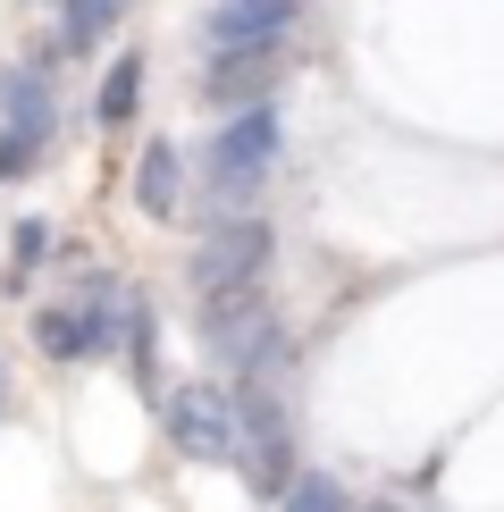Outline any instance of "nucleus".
Instances as JSON below:
<instances>
[{"instance_id": "nucleus-8", "label": "nucleus", "mask_w": 504, "mask_h": 512, "mask_svg": "<svg viewBox=\"0 0 504 512\" xmlns=\"http://www.w3.org/2000/svg\"><path fill=\"white\" fill-rule=\"evenodd\" d=\"M0 126H17V135H51V76H42V68H9V76H0Z\"/></svg>"}, {"instance_id": "nucleus-6", "label": "nucleus", "mask_w": 504, "mask_h": 512, "mask_svg": "<svg viewBox=\"0 0 504 512\" xmlns=\"http://www.w3.org/2000/svg\"><path fill=\"white\" fill-rule=\"evenodd\" d=\"M294 9H303V0H210V17H202V42H210V51L278 42V34L294 26Z\"/></svg>"}, {"instance_id": "nucleus-9", "label": "nucleus", "mask_w": 504, "mask_h": 512, "mask_svg": "<svg viewBox=\"0 0 504 512\" xmlns=\"http://www.w3.org/2000/svg\"><path fill=\"white\" fill-rule=\"evenodd\" d=\"M126 0H68V17H59V51H93L101 34L118 26Z\"/></svg>"}, {"instance_id": "nucleus-1", "label": "nucleus", "mask_w": 504, "mask_h": 512, "mask_svg": "<svg viewBox=\"0 0 504 512\" xmlns=\"http://www.w3.org/2000/svg\"><path fill=\"white\" fill-rule=\"evenodd\" d=\"M269 168H278V110L252 101V110H236L219 135H210L202 185H210V202H219V210H244V202L269 185Z\"/></svg>"}, {"instance_id": "nucleus-13", "label": "nucleus", "mask_w": 504, "mask_h": 512, "mask_svg": "<svg viewBox=\"0 0 504 512\" xmlns=\"http://www.w3.org/2000/svg\"><path fill=\"white\" fill-rule=\"evenodd\" d=\"M42 244H51V227H42V219L17 227V269H34V261H42Z\"/></svg>"}, {"instance_id": "nucleus-2", "label": "nucleus", "mask_w": 504, "mask_h": 512, "mask_svg": "<svg viewBox=\"0 0 504 512\" xmlns=\"http://www.w3.org/2000/svg\"><path fill=\"white\" fill-rule=\"evenodd\" d=\"M202 345L227 361V370H244L252 353L269 345V336H278V311H269V294H261V277H244V286H210L202 294Z\"/></svg>"}, {"instance_id": "nucleus-7", "label": "nucleus", "mask_w": 504, "mask_h": 512, "mask_svg": "<svg viewBox=\"0 0 504 512\" xmlns=\"http://www.w3.org/2000/svg\"><path fill=\"white\" fill-rule=\"evenodd\" d=\"M185 168H177V143H143V160H135V210L143 219H177V202H185Z\"/></svg>"}, {"instance_id": "nucleus-3", "label": "nucleus", "mask_w": 504, "mask_h": 512, "mask_svg": "<svg viewBox=\"0 0 504 512\" xmlns=\"http://www.w3.org/2000/svg\"><path fill=\"white\" fill-rule=\"evenodd\" d=\"M168 437L185 462H236V395L227 387H177L168 395Z\"/></svg>"}, {"instance_id": "nucleus-5", "label": "nucleus", "mask_w": 504, "mask_h": 512, "mask_svg": "<svg viewBox=\"0 0 504 512\" xmlns=\"http://www.w3.org/2000/svg\"><path fill=\"white\" fill-rule=\"evenodd\" d=\"M278 68H286V51H278V42L210 51V68H202V93L219 101V110H252V101H269V93H278Z\"/></svg>"}, {"instance_id": "nucleus-12", "label": "nucleus", "mask_w": 504, "mask_h": 512, "mask_svg": "<svg viewBox=\"0 0 504 512\" xmlns=\"http://www.w3.org/2000/svg\"><path fill=\"white\" fill-rule=\"evenodd\" d=\"M42 160V135H17V126H0V177H26Z\"/></svg>"}, {"instance_id": "nucleus-15", "label": "nucleus", "mask_w": 504, "mask_h": 512, "mask_svg": "<svg viewBox=\"0 0 504 512\" xmlns=\"http://www.w3.org/2000/svg\"><path fill=\"white\" fill-rule=\"evenodd\" d=\"M378 512H387V504H378Z\"/></svg>"}, {"instance_id": "nucleus-10", "label": "nucleus", "mask_w": 504, "mask_h": 512, "mask_svg": "<svg viewBox=\"0 0 504 512\" xmlns=\"http://www.w3.org/2000/svg\"><path fill=\"white\" fill-rule=\"evenodd\" d=\"M135 93H143V59L126 51L118 68L101 76V126H126V118H135Z\"/></svg>"}, {"instance_id": "nucleus-14", "label": "nucleus", "mask_w": 504, "mask_h": 512, "mask_svg": "<svg viewBox=\"0 0 504 512\" xmlns=\"http://www.w3.org/2000/svg\"><path fill=\"white\" fill-rule=\"evenodd\" d=\"M0 412H9V370H0Z\"/></svg>"}, {"instance_id": "nucleus-11", "label": "nucleus", "mask_w": 504, "mask_h": 512, "mask_svg": "<svg viewBox=\"0 0 504 512\" xmlns=\"http://www.w3.org/2000/svg\"><path fill=\"white\" fill-rule=\"evenodd\" d=\"M286 512H345L336 479H286Z\"/></svg>"}, {"instance_id": "nucleus-4", "label": "nucleus", "mask_w": 504, "mask_h": 512, "mask_svg": "<svg viewBox=\"0 0 504 512\" xmlns=\"http://www.w3.org/2000/svg\"><path fill=\"white\" fill-rule=\"evenodd\" d=\"M261 269H269V227H261V219H219V227L194 244V261H185L194 294H210V286H244V277H261Z\"/></svg>"}]
</instances>
